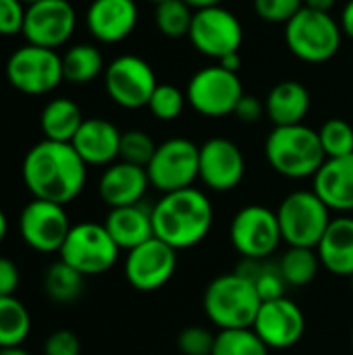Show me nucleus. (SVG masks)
<instances>
[{
	"instance_id": "f257e3e1",
	"label": "nucleus",
	"mask_w": 353,
	"mask_h": 355,
	"mask_svg": "<svg viewBox=\"0 0 353 355\" xmlns=\"http://www.w3.org/2000/svg\"><path fill=\"white\" fill-rule=\"evenodd\" d=\"M21 175L35 200L64 206L83 191L87 164L71 144L42 139L25 154Z\"/></svg>"
},
{
	"instance_id": "f03ea898",
	"label": "nucleus",
	"mask_w": 353,
	"mask_h": 355,
	"mask_svg": "<svg viewBox=\"0 0 353 355\" xmlns=\"http://www.w3.org/2000/svg\"><path fill=\"white\" fill-rule=\"evenodd\" d=\"M212 202L196 187L162 193L152 206L154 237L173 250H189L202 243L212 229Z\"/></svg>"
},
{
	"instance_id": "7ed1b4c3",
	"label": "nucleus",
	"mask_w": 353,
	"mask_h": 355,
	"mask_svg": "<svg viewBox=\"0 0 353 355\" xmlns=\"http://www.w3.org/2000/svg\"><path fill=\"white\" fill-rule=\"evenodd\" d=\"M202 306L208 320L218 327V331L252 329L262 300L254 283L246 275L235 270L218 275L210 281L204 291Z\"/></svg>"
},
{
	"instance_id": "20e7f679",
	"label": "nucleus",
	"mask_w": 353,
	"mask_h": 355,
	"mask_svg": "<svg viewBox=\"0 0 353 355\" xmlns=\"http://www.w3.org/2000/svg\"><path fill=\"white\" fill-rule=\"evenodd\" d=\"M264 154L273 171L287 179L314 177L327 160L318 131L304 123L275 127L266 137Z\"/></svg>"
},
{
	"instance_id": "39448f33",
	"label": "nucleus",
	"mask_w": 353,
	"mask_h": 355,
	"mask_svg": "<svg viewBox=\"0 0 353 355\" xmlns=\"http://www.w3.org/2000/svg\"><path fill=\"white\" fill-rule=\"evenodd\" d=\"M343 31L331 12L304 6L287 25L285 42L293 56L304 62L320 64L331 60L341 48Z\"/></svg>"
},
{
	"instance_id": "423d86ee",
	"label": "nucleus",
	"mask_w": 353,
	"mask_h": 355,
	"mask_svg": "<svg viewBox=\"0 0 353 355\" xmlns=\"http://www.w3.org/2000/svg\"><path fill=\"white\" fill-rule=\"evenodd\" d=\"M283 241L289 248H318L331 225L329 206L310 189H300L283 198L277 208Z\"/></svg>"
},
{
	"instance_id": "0eeeda50",
	"label": "nucleus",
	"mask_w": 353,
	"mask_h": 355,
	"mask_svg": "<svg viewBox=\"0 0 353 355\" xmlns=\"http://www.w3.org/2000/svg\"><path fill=\"white\" fill-rule=\"evenodd\" d=\"M119 245L100 223L73 225L62 248L60 260L73 266L83 277H96L110 270L119 260Z\"/></svg>"
},
{
	"instance_id": "6e6552de",
	"label": "nucleus",
	"mask_w": 353,
	"mask_h": 355,
	"mask_svg": "<svg viewBox=\"0 0 353 355\" xmlns=\"http://www.w3.org/2000/svg\"><path fill=\"white\" fill-rule=\"evenodd\" d=\"M146 171L150 185L160 193L193 187L200 179V146L185 137H171L158 144Z\"/></svg>"
},
{
	"instance_id": "1a4fd4ad",
	"label": "nucleus",
	"mask_w": 353,
	"mask_h": 355,
	"mask_svg": "<svg viewBox=\"0 0 353 355\" xmlns=\"http://www.w3.org/2000/svg\"><path fill=\"white\" fill-rule=\"evenodd\" d=\"M243 85L237 73L223 69L221 64L200 69L187 83L189 106L208 119H223L235 112L243 98Z\"/></svg>"
},
{
	"instance_id": "9d476101",
	"label": "nucleus",
	"mask_w": 353,
	"mask_h": 355,
	"mask_svg": "<svg viewBox=\"0 0 353 355\" xmlns=\"http://www.w3.org/2000/svg\"><path fill=\"white\" fill-rule=\"evenodd\" d=\"M8 83L27 96H42L60 85L62 77V56L56 50L27 44L15 50L6 60Z\"/></svg>"
},
{
	"instance_id": "9b49d317",
	"label": "nucleus",
	"mask_w": 353,
	"mask_h": 355,
	"mask_svg": "<svg viewBox=\"0 0 353 355\" xmlns=\"http://www.w3.org/2000/svg\"><path fill=\"white\" fill-rule=\"evenodd\" d=\"M229 239L243 260H266L283 241L277 210L262 204L243 206L231 220Z\"/></svg>"
},
{
	"instance_id": "f8f14e48",
	"label": "nucleus",
	"mask_w": 353,
	"mask_h": 355,
	"mask_svg": "<svg viewBox=\"0 0 353 355\" xmlns=\"http://www.w3.org/2000/svg\"><path fill=\"white\" fill-rule=\"evenodd\" d=\"M156 85L158 81L152 64L135 54L117 56L104 71V87L108 98L127 110L148 106Z\"/></svg>"
},
{
	"instance_id": "ddd939ff",
	"label": "nucleus",
	"mask_w": 353,
	"mask_h": 355,
	"mask_svg": "<svg viewBox=\"0 0 353 355\" xmlns=\"http://www.w3.org/2000/svg\"><path fill=\"white\" fill-rule=\"evenodd\" d=\"M187 37L200 54L221 60L231 52H239L243 27L241 21L225 6L200 8L193 12Z\"/></svg>"
},
{
	"instance_id": "4468645a",
	"label": "nucleus",
	"mask_w": 353,
	"mask_h": 355,
	"mask_svg": "<svg viewBox=\"0 0 353 355\" xmlns=\"http://www.w3.org/2000/svg\"><path fill=\"white\" fill-rule=\"evenodd\" d=\"M71 227L64 206L46 200L33 198L19 214L21 239L40 254L60 252Z\"/></svg>"
},
{
	"instance_id": "2eb2a0df",
	"label": "nucleus",
	"mask_w": 353,
	"mask_h": 355,
	"mask_svg": "<svg viewBox=\"0 0 353 355\" xmlns=\"http://www.w3.org/2000/svg\"><path fill=\"white\" fill-rule=\"evenodd\" d=\"M175 270L177 250L156 237L129 250L125 258V279L133 289L141 293L162 289L173 279Z\"/></svg>"
},
{
	"instance_id": "dca6fc26",
	"label": "nucleus",
	"mask_w": 353,
	"mask_h": 355,
	"mask_svg": "<svg viewBox=\"0 0 353 355\" xmlns=\"http://www.w3.org/2000/svg\"><path fill=\"white\" fill-rule=\"evenodd\" d=\"M75 25L77 15L69 0H42L27 6L23 35L27 44L56 50L69 42Z\"/></svg>"
},
{
	"instance_id": "f3484780",
	"label": "nucleus",
	"mask_w": 353,
	"mask_h": 355,
	"mask_svg": "<svg viewBox=\"0 0 353 355\" xmlns=\"http://www.w3.org/2000/svg\"><path fill=\"white\" fill-rule=\"evenodd\" d=\"M252 329L268 349H289L302 341L306 333V316L302 308L285 295L262 302Z\"/></svg>"
},
{
	"instance_id": "a211bd4d",
	"label": "nucleus",
	"mask_w": 353,
	"mask_h": 355,
	"mask_svg": "<svg viewBox=\"0 0 353 355\" xmlns=\"http://www.w3.org/2000/svg\"><path fill=\"white\" fill-rule=\"evenodd\" d=\"M246 175V158L239 146L227 137H210L200 146V181L212 191L235 189Z\"/></svg>"
},
{
	"instance_id": "6ab92c4d",
	"label": "nucleus",
	"mask_w": 353,
	"mask_h": 355,
	"mask_svg": "<svg viewBox=\"0 0 353 355\" xmlns=\"http://www.w3.org/2000/svg\"><path fill=\"white\" fill-rule=\"evenodd\" d=\"M139 21L135 0H92L85 12L87 31L102 44H119L133 33Z\"/></svg>"
},
{
	"instance_id": "aec40b11",
	"label": "nucleus",
	"mask_w": 353,
	"mask_h": 355,
	"mask_svg": "<svg viewBox=\"0 0 353 355\" xmlns=\"http://www.w3.org/2000/svg\"><path fill=\"white\" fill-rule=\"evenodd\" d=\"M150 187L148 171L129 162H112L100 177L98 193L110 208H123L139 204Z\"/></svg>"
},
{
	"instance_id": "412c9836",
	"label": "nucleus",
	"mask_w": 353,
	"mask_h": 355,
	"mask_svg": "<svg viewBox=\"0 0 353 355\" xmlns=\"http://www.w3.org/2000/svg\"><path fill=\"white\" fill-rule=\"evenodd\" d=\"M121 131L106 119H85L71 146L89 166H110L119 158Z\"/></svg>"
},
{
	"instance_id": "4be33fe9",
	"label": "nucleus",
	"mask_w": 353,
	"mask_h": 355,
	"mask_svg": "<svg viewBox=\"0 0 353 355\" xmlns=\"http://www.w3.org/2000/svg\"><path fill=\"white\" fill-rule=\"evenodd\" d=\"M312 179V191L331 212H353V154L327 158Z\"/></svg>"
},
{
	"instance_id": "5701e85b",
	"label": "nucleus",
	"mask_w": 353,
	"mask_h": 355,
	"mask_svg": "<svg viewBox=\"0 0 353 355\" xmlns=\"http://www.w3.org/2000/svg\"><path fill=\"white\" fill-rule=\"evenodd\" d=\"M320 266L335 277H353V216H337L316 248Z\"/></svg>"
},
{
	"instance_id": "b1692460",
	"label": "nucleus",
	"mask_w": 353,
	"mask_h": 355,
	"mask_svg": "<svg viewBox=\"0 0 353 355\" xmlns=\"http://www.w3.org/2000/svg\"><path fill=\"white\" fill-rule=\"evenodd\" d=\"M102 225L106 227L108 235L119 245V250H127V252L154 237L152 208L144 206L141 202L133 206L110 208Z\"/></svg>"
},
{
	"instance_id": "393cba45",
	"label": "nucleus",
	"mask_w": 353,
	"mask_h": 355,
	"mask_svg": "<svg viewBox=\"0 0 353 355\" xmlns=\"http://www.w3.org/2000/svg\"><path fill=\"white\" fill-rule=\"evenodd\" d=\"M264 108L275 127L302 125L310 112V92L300 81H279L268 92Z\"/></svg>"
},
{
	"instance_id": "a878e982",
	"label": "nucleus",
	"mask_w": 353,
	"mask_h": 355,
	"mask_svg": "<svg viewBox=\"0 0 353 355\" xmlns=\"http://www.w3.org/2000/svg\"><path fill=\"white\" fill-rule=\"evenodd\" d=\"M83 121L85 119H83L81 108L69 98L50 100L40 114V127H42L44 137L52 141H64V144L73 141Z\"/></svg>"
},
{
	"instance_id": "bb28decb",
	"label": "nucleus",
	"mask_w": 353,
	"mask_h": 355,
	"mask_svg": "<svg viewBox=\"0 0 353 355\" xmlns=\"http://www.w3.org/2000/svg\"><path fill=\"white\" fill-rule=\"evenodd\" d=\"M104 69V56L94 44H75L62 54V77L69 83L85 85Z\"/></svg>"
},
{
	"instance_id": "cd10ccee",
	"label": "nucleus",
	"mask_w": 353,
	"mask_h": 355,
	"mask_svg": "<svg viewBox=\"0 0 353 355\" xmlns=\"http://www.w3.org/2000/svg\"><path fill=\"white\" fill-rule=\"evenodd\" d=\"M31 333V316L15 297H0V349L23 345Z\"/></svg>"
},
{
	"instance_id": "c85d7f7f",
	"label": "nucleus",
	"mask_w": 353,
	"mask_h": 355,
	"mask_svg": "<svg viewBox=\"0 0 353 355\" xmlns=\"http://www.w3.org/2000/svg\"><path fill=\"white\" fill-rule=\"evenodd\" d=\"M83 279L85 277L77 272L73 266L58 260L52 266H48L44 275V291L56 304H71L81 295Z\"/></svg>"
},
{
	"instance_id": "c756f323",
	"label": "nucleus",
	"mask_w": 353,
	"mask_h": 355,
	"mask_svg": "<svg viewBox=\"0 0 353 355\" xmlns=\"http://www.w3.org/2000/svg\"><path fill=\"white\" fill-rule=\"evenodd\" d=\"M318 254L314 248H289L279 260L281 275L289 287H306L318 275Z\"/></svg>"
},
{
	"instance_id": "7c9ffc66",
	"label": "nucleus",
	"mask_w": 353,
	"mask_h": 355,
	"mask_svg": "<svg viewBox=\"0 0 353 355\" xmlns=\"http://www.w3.org/2000/svg\"><path fill=\"white\" fill-rule=\"evenodd\" d=\"M237 270L254 283L262 302L285 297V287L289 285L285 283L279 264L264 262V260H246Z\"/></svg>"
},
{
	"instance_id": "2f4dec72",
	"label": "nucleus",
	"mask_w": 353,
	"mask_h": 355,
	"mask_svg": "<svg viewBox=\"0 0 353 355\" xmlns=\"http://www.w3.org/2000/svg\"><path fill=\"white\" fill-rule=\"evenodd\" d=\"M193 8L185 0H164L156 4V27L164 37H185L191 27Z\"/></svg>"
},
{
	"instance_id": "473e14b6",
	"label": "nucleus",
	"mask_w": 353,
	"mask_h": 355,
	"mask_svg": "<svg viewBox=\"0 0 353 355\" xmlns=\"http://www.w3.org/2000/svg\"><path fill=\"white\" fill-rule=\"evenodd\" d=\"M212 355H268V347L254 329L218 331Z\"/></svg>"
},
{
	"instance_id": "72a5a7b5",
	"label": "nucleus",
	"mask_w": 353,
	"mask_h": 355,
	"mask_svg": "<svg viewBox=\"0 0 353 355\" xmlns=\"http://www.w3.org/2000/svg\"><path fill=\"white\" fill-rule=\"evenodd\" d=\"M320 146L327 158L353 154V127L345 119H329L318 129Z\"/></svg>"
},
{
	"instance_id": "f704fd0d",
	"label": "nucleus",
	"mask_w": 353,
	"mask_h": 355,
	"mask_svg": "<svg viewBox=\"0 0 353 355\" xmlns=\"http://www.w3.org/2000/svg\"><path fill=\"white\" fill-rule=\"evenodd\" d=\"M156 141L152 139V135H148L141 129H129L121 135V150H119V158L123 162L129 164H137V166H148L154 152H156Z\"/></svg>"
},
{
	"instance_id": "c9c22d12",
	"label": "nucleus",
	"mask_w": 353,
	"mask_h": 355,
	"mask_svg": "<svg viewBox=\"0 0 353 355\" xmlns=\"http://www.w3.org/2000/svg\"><path fill=\"white\" fill-rule=\"evenodd\" d=\"M185 102H187V96L179 87L171 83H158L148 102V108L158 121H175L181 116Z\"/></svg>"
},
{
	"instance_id": "e433bc0d",
	"label": "nucleus",
	"mask_w": 353,
	"mask_h": 355,
	"mask_svg": "<svg viewBox=\"0 0 353 355\" xmlns=\"http://www.w3.org/2000/svg\"><path fill=\"white\" fill-rule=\"evenodd\" d=\"M304 8V0H254L256 15L266 23H289Z\"/></svg>"
},
{
	"instance_id": "4c0bfd02",
	"label": "nucleus",
	"mask_w": 353,
	"mask_h": 355,
	"mask_svg": "<svg viewBox=\"0 0 353 355\" xmlns=\"http://www.w3.org/2000/svg\"><path fill=\"white\" fill-rule=\"evenodd\" d=\"M214 339L208 329L204 327H187L177 337V347L183 355H212Z\"/></svg>"
},
{
	"instance_id": "58836bf2",
	"label": "nucleus",
	"mask_w": 353,
	"mask_h": 355,
	"mask_svg": "<svg viewBox=\"0 0 353 355\" xmlns=\"http://www.w3.org/2000/svg\"><path fill=\"white\" fill-rule=\"evenodd\" d=\"M27 6L21 0H0V35L23 33Z\"/></svg>"
},
{
	"instance_id": "ea45409f",
	"label": "nucleus",
	"mask_w": 353,
	"mask_h": 355,
	"mask_svg": "<svg viewBox=\"0 0 353 355\" xmlns=\"http://www.w3.org/2000/svg\"><path fill=\"white\" fill-rule=\"evenodd\" d=\"M81 354V343L79 337L73 331L60 329L54 331L46 343H44V355H79Z\"/></svg>"
},
{
	"instance_id": "a19ab883",
	"label": "nucleus",
	"mask_w": 353,
	"mask_h": 355,
	"mask_svg": "<svg viewBox=\"0 0 353 355\" xmlns=\"http://www.w3.org/2000/svg\"><path fill=\"white\" fill-rule=\"evenodd\" d=\"M19 281H21V275H19L17 264L0 256V297L15 295V291L19 289Z\"/></svg>"
},
{
	"instance_id": "79ce46f5",
	"label": "nucleus",
	"mask_w": 353,
	"mask_h": 355,
	"mask_svg": "<svg viewBox=\"0 0 353 355\" xmlns=\"http://www.w3.org/2000/svg\"><path fill=\"white\" fill-rule=\"evenodd\" d=\"M264 104L256 98V96H250V94H243V98L239 100L237 108H235V116L241 121V123H258L264 114Z\"/></svg>"
},
{
	"instance_id": "37998d69",
	"label": "nucleus",
	"mask_w": 353,
	"mask_h": 355,
	"mask_svg": "<svg viewBox=\"0 0 353 355\" xmlns=\"http://www.w3.org/2000/svg\"><path fill=\"white\" fill-rule=\"evenodd\" d=\"M339 25H341L343 35L353 40V0L345 2V6L341 10V17H339Z\"/></svg>"
},
{
	"instance_id": "c03bdc74",
	"label": "nucleus",
	"mask_w": 353,
	"mask_h": 355,
	"mask_svg": "<svg viewBox=\"0 0 353 355\" xmlns=\"http://www.w3.org/2000/svg\"><path fill=\"white\" fill-rule=\"evenodd\" d=\"M218 64H221L223 69H227V71H233V73H237V71H239V67H241L239 52H231V54L223 56V58L218 60Z\"/></svg>"
},
{
	"instance_id": "a18cd8bd",
	"label": "nucleus",
	"mask_w": 353,
	"mask_h": 355,
	"mask_svg": "<svg viewBox=\"0 0 353 355\" xmlns=\"http://www.w3.org/2000/svg\"><path fill=\"white\" fill-rule=\"evenodd\" d=\"M335 4H337V0H304V6L314 8V10H322V12H331Z\"/></svg>"
},
{
	"instance_id": "49530a36",
	"label": "nucleus",
	"mask_w": 353,
	"mask_h": 355,
	"mask_svg": "<svg viewBox=\"0 0 353 355\" xmlns=\"http://www.w3.org/2000/svg\"><path fill=\"white\" fill-rule=\"evenodd\" d=\"M191 8L200 10V8H212V6H223L225 0H185Z\"/></svg>"
},
{
	"instance_id": "de8ad7c7",
	"label": "nucleus",
	"mask_w": 353,
	"mask_h": 355,
	"mask_svg": "<svg viewBox=\"0 0 353 355\" xmlns=\"http://www.w3.org/2000/svg\"><path fill=\"white\" fill-rule=\"evenodd\" d=\"M0 355H31L27 349H23V345H17V347H2Z\"/></svg>"
},
{
	"instance_id": "09e8293b",
	"label": "nucleus",
	"mask_w": 353,
	"mask_h": 355,
	"mask_svg": "<svg viewBox=\"0 0 353 355\" xmlns=\"http://www.w3.org/2000/svg\"><path fill=\"white\" fill-rule=\"evenodd\" d=\"M6 233H8V220H6V214L0 210V243L4 241Z\"/></svg>"
},
{
	"instance_id": "8fccbe9b",
	"label": "nucleus",
	"mask_w": 353,
	"mask_h": 355,
	"mask_svg": "<svg viewBox=\"0 0 353 355\" xmlns=\"http://www.w3.org/2000/svg\"><path fill=\"white\" fill-rule=\"evenodd\" d=\"M25 6H31V4H35V2H42V0H21Z\"/></svg>"
},
{
	"instance_id": "3c124183",
	"label": "nucleus",
	"mask_w": 353,
	"mask_h": 355,
	"mask_svg": "<svg viewBox=\"0 0 353 355\" xmlns=\"http://www.w3.org/2000/svg\"><path fill=\"white\" fill-rule=\"evenodd\" d=\"M146 2H154V4H160V2H164V0H146Z\"/></svg>"
},
{
	"instance_id": "603ef678",
	"label": "nucleus",
	"mask_w": 353,
	"mask_h": 355,
	"mask_svg": "<svg viewBox=\"0 0 353 355\" xmlns=\"http://www.w3.org/2000/svg\"><path fill=\"white\" fill-rule=\"evenodd\" d=\"M352 347H353V329H352Z\"/></svg>"
},
{
	"instance_id": "864d4df0",
	"label": "nucleus",
	"mask_w": 353,
	"mask_h": 355,
	"mask_svg": "<svg viewBox=\"0 0 353 355\" xmlns=\"http://www.w3.org/2000/svg\"><path fill=\"white\" fill-rule=\"evenodd\" d=\"M352 291H353V277H352Z\"/></svg>"
}]
</instances>
